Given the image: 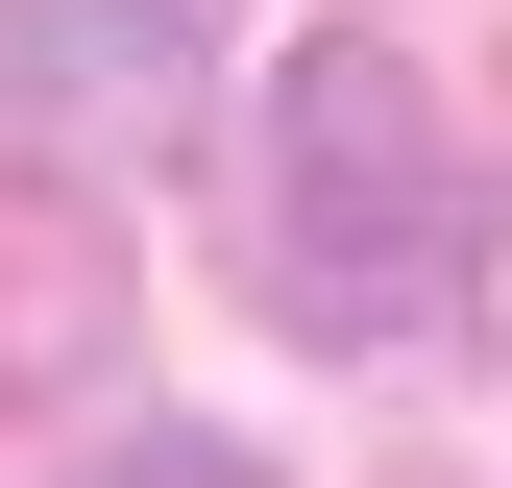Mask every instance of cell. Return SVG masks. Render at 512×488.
Here are the masks:
<instances>
[{
	"mask_svg": "<svg viewBox=\"0 0 512 488\" xmlns=\"http://www.w3.org/2000/svg\"><path fill=\"white\" fill-rule=\"evenodd\" d=\"M244 269H269L293 342H415L439 269H464V147H439L391 25H317L269 74V147H244Z\"/></svg>",
	"mask_w": 512,
	"mask_h": 488,
	"instance_id": "cell-1",
	"label": "cell"
},
{
	"mask_svg": "<svg viewBox=\"0 0 512 488\" xmlns=\"http://www.w3.org/2000/svg\"><path fill=\"white\" fill-rule=\"evenodd\" d=\"M98 488H269V464H220V440H147V464H98Z\"/></svg>",
	"mask_w": 512,
	"mask_h": 488,
	"instance_id": "cell-2",
	"label": "cell"
},
{
	"mask_svg": "<svg viewBox=\"0 0 512 488\" xmlns=\"http://www.w3.org/2000/svg\"><path fill=\"white\" fill-rule=\"evenodd\" d=\"M488 318H512V244H488Z\"/></svg>",
	"mask_w": 512,
	"mask_h": 488,
	"instance_id": "cell-3",
	"label": "cell"
}]
</instances>
